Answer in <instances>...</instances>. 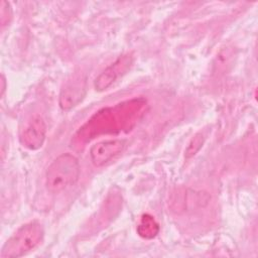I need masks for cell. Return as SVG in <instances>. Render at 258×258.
Returning <instances> with one entry per match:
<instances>
[{"mask_svg": "<svg viewBox=\"0 0 258 258\" xmlns=\"http://www.w3.org/2000/svg\"><path fill=\"white\" fill-rule=\"evenodd\" d=\"M80 162L72 153H61L45 171V186L51 194H58L76 183L80 176Z\"/></svg>", "mask_w": 258, "mask_h": 258, "instance_id": "obj_1", "label": "cell"}, {"mask_svg": "<svg viewBox=\"0 0 258 258\" xmlns=\"http://www.w3.org/2000/svg\"><path fill=\"white\" fill-rule=\"evenodd\" d=\"M44 230L37 221L29 222L21 226L3 245L1 258L21 257L33 250L42 240Z\"/></svg>", "mask_w": 258, "mask_h": 258, "instance_id": "obj_2", "label": "cell"}, {"mask_svg": "<svg viewBox=\"0 0 258 258\" xmlns=\"http://www.w3.org/2000/svg\"><path fill=\"white\" fill-rule=\"evenodd\" d=\"M87 92V78L83 75H75L60 91L58 104L67 111L77 106L85 97Z\"/></svg>", "mask_w": 258, "mask_h": 258, "instance_id": "obj_3", "label": "cell"}, {"mask_svg": "<svg viewBox=\"0 0 258 258\" xmlns=\"http://www.w3.org/2000/svg\"><path fill=\"white\" fill-rule=\"evenodd\" d=\"M125 144L126 141L123 139L103 140L94 144L90 149L92 163L97 167L104 165L118 155L124 149Z\"/></svg>", "mask_w": 258, "mask_h": 258, "instance_id": "obj_4", "label": "cell"}, {"mask_svg": "<svg viewBox=\"0 0 258 258\" xmlns=\"http://www.w3.org/2000/svg\"><path fill=\"white\" fill-rule=\"evenodd\" d=\"M46 126L42 118H34L30 124L26 127L20 137L22 145L30 150L39 149L45 140Z\"/></svg>", "mask_w": 258, "mask_h": 258, "instance_id": "obj_5", "label": "cell"}, {"mask_svg": "<svg viewBox=\"0 0 258 258\" xmlns=\"http://www.w3.org/2000/svg\"><path fill=\"white\" fill-rule=\"evenodd\" d=\"M131 59L129 56L125 55L119 57L115 62L110 64L103 73H101L95 81V89L99 92L108 89L121 75L122 72H125L130 66Z\"/></svg>", "mask_w": 258, "mask_h": 258, "instance_id": "obj_6", "label": "cell"}, {"mask_svg": "<svg viewBox=\"0 0 258 258\" xmlns=\"http://www.w3.org/2000/svg\"><path fill=\"white\" fill-rule=\"evenodd\" d=\"M138 234L143 238H153L159 231L158 224L155 222L153 217L149 215H144L141 219V223L137 228Z\"/></svg>", "mask_w": 258, "mask_h": 258, "instance_id": "obj_7", "label": "cell"}, {"mask_svg": "<svg viewBox=\"0 0 258 258\" xmlns=\"http://www.w3.org/2000/svg\"><path fill=\"white\" fill-rule=\"evenodd\" d=\"M205 138L206 137L204 136V134L202 132L197 133L191 138V140L188 143V146L185 149V158H189V157L194 156L201 149V147L203 146V144L205 142Z\"/></svg>", "mask_w": 258, "mask_h": 258, "instance_id": "obj_8", "label": "cell"}, {"mask_svg": "<svg viewBox=\"0 0 258 258\" xmlns=\"http://www.w3.org/2000/svg\"><path fill=\"white\" fill-rule=\"evenodd\" d=\"M2 93H1V95H3V93H4V90H5V80H4V76H2Z\"/></svg>", "mask_w": 258, "mask_h": 258, "instance_id": "obj_9", "label": "cell"}]
</instances>
